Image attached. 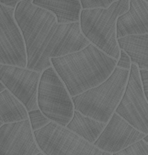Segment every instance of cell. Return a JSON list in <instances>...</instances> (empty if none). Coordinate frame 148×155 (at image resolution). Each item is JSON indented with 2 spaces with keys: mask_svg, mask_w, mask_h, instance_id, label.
Instances as JSON below:
<instances>
[{
  "mask_svg": "<svg viewBox=\"0 0 148 155\" xmlns=\"http://www.w3.org/2000/svg\"><path fill=\"white\" fill-rule=\"evenodd\" d=\"M32 1L17 4L14 17L25 42L26 68L42 73L51 67V58L80 50L90 42L81 33L79 22L58 23L54 15Z\"/></svg>",
  "mask_w": 148,
  "mask_h": 155,
  "instance_id": "obj_1",
  "label": "cell"
},
{
  "mask_svg": "<svg viewBox=\"0 0 148 155\" xmlns=\"http://www.w3.org/2000/svg\"><path fill=\"white\" fill-rule=\"evenodd\" d=\"M50 61L71 97L103 83L117 63V60L90 43L80 50Z\"/></svg>",
  "mask_w": 148,
  "mask_h": 155,
  "instance_id": "obj_2",
  "label": "cell"
},
{
  "mask_svg": "<svg viewBox=\"0 0 148 155\" xmlns=\"http://www.w3.org/2000/svg\"><path fill=\"white\" fill-rule=\"evenodd\" d=\"M129 4V0H118L107 8L82 9L79 15V28L85 38L116 60L120 54L116 38V20L128 10Z\"/></svg>",
  "mask_w": 148,
  "mask_h": 155,
  "instance_id": "obj_3",
  "label": "cell"
},
{
  "mask_svg": "<svg viewBox=\"0 0 148 155\" xmlns=\"http://www.w3.org/2000/svg\"><path fill=\"white\" fill-rule=\"evenodd\" d=\"M129 71L116 67L98 86L72 97L74 110L96 120L107 123L121 100Z\"/></svg>",
  "mask_w": 148,
  "mask_h": 155,
  "instance_id": "obj_4",
  "label": "cell"
},
{
  "mask_svg": "<svg viewBox=\"0 0 148 155\" xmlns=\"http://www.w3.org/2000/svg\"><path fill=\"white\" fill-rule=\"evenodd\" d=\"M37 104L50 121L59 125L66 127L72 117L75 110L72 97L52 66L40 75Z\"/></svg>",
  "mask_w": 148,
  "mask_h": 155,
  "instance_id": "obj_5",
  "label": "cell"
},
{
  "mask_svg": "<svg viewBox=\"0 0 148 155\" xmlns=\"http://www.w3.org/2000/svg\"><path fill=\"white\" fill-rule=\"evenodd\" d=\"M33 133L38 148L45 155H111L51 121Z\"/></svg>",
  "mask_w": 148,
  "mask_h": 155,
  "instance_id": "obj_6",
  "label": "cell"
},
{
  "mask_svg": "<svg viewBox=\"0 0 148 155\" xmlns=\"http://www.w3.org/2000/svg\"><path fill=\"white\" fill-rule=\"evenodd\" d=\"M114 112L139 131L148 135L147 99L136 64H131L124 92Z\"/></svg>",
  "mask_w": 148,
  "mask_h": 155,
  "instance_id": "obj_7",
  "label": "cell"
},
{
  "mask_svg": "<svg viewBox=\"0 0 148 155\" xmlns=\"http://www.w3.org/2000/svg\"><path fill=\"white\" fill-rule=\"evenodd\" d=\"M14 12L13 7L0 3V64L26 68L25 42Z\"/></svg>",
  "mask_w": 148,
  "mask_h": 155,
  "instance_id": "obj_8",
  "label": "cell"
},
{
  "mask_svg": "<svg viewBox=\"0 0 148 155\" xmlns=\"http://www.w3.org/2000/svg\"><path fill=\"white\" fill-rule=\"evenodd\" d=\"M41 73L14 65L0 64V81L23 103L27 111L38 109L37 92Z\"/></svg>",
  "mask_w": 148,
  "mask_h": 155,
  "instance_id": "obj_9",
  "label": "cell"
},
{
  "mask_svg": "<svg viewBox=\"0 0 148 155\" xmlns=\"http://www.w3.org/2000/svg\"><path fill=\"white\" fill-rule=\"evenodd\" d=\"M145 136L114 112L93 144L112 154L141 141Z\"/></svg>",
  "mask_w": 148,
  "mask_h": 155,
  "instance_id": "obj_10",
  "label": "cell"
},
{
  "mask_svg": "<svg viewBox=\"0 0 148 155\" xmlns=\"http://www.w3.org/2000/svg\"><path fill=\"white\" fill-rule=\"evenodd\" d=\"M39 152L29 120L0 127V155H36Z\"/></svg>",
  "mask_w": 148,
  "mask_h": 155,
  "instance_id": "obj_11",
  "label": "cell"
},
{
  "mask_svg": "<svg viewBox=\"0 0 148 155\" xmlns=\"http://www.w3.org/2000/svg\"><path fill=\"white\" fill-rule=\"evenodd\" d=\"M116 38L148 34V2L129 0V9L117 18Z\"/></svg>",
  "mask_w": 148,
  "mask_h": 155,
  "instance_id": "obj_12",
  "label": "cell"
},
{
  "mask_svg": "<svg viewBox=\"0 0 148 155\" xmlns=\"http://www.w3.org/2000/svg\"><path fill=\"white\" fill-rule=\"evenodd\" d=\"M32 3L54 15L58 23L79 21L82 10L79 0H33Z\"/></svg>",
  "mask_w": 148,
  "mask_h": 155,
  "instance_id": "obj_13",
  "label": "cell"
},
{
  "mask_svg": "<svg viewBox=\"0 0 148 155\" xmlns=\"http://www.w3.org/2000/svg\"><path fill=\"white\" fill-rule=\"evenodd\" d=\"M147 43L148 34L117 38L120 50L124 51L130 58L132 63L136 64L139 69H148Z\"/></svg>",
  "mask_w": 148,
  "mask_h": 155,
  "instance_id": "obj_14",
  "label": "cell"
},
{
  "mask_svg": "<svg viewBox=\"0 0 148 155\" xmlns=\"http://www.w3.org/2000/svg\"><path fill=\"white\" fill-rule=\"evenodd\" d=\"M106 124L107 123L96 120L75 110L72 117L66 125V128L93 144Z\"/></svg>",
  "mask_w": 148,
  "mask_h": 155,
  "instance_id": "obj_15",
  "label": "cell"
},
{
  "mask_svg": "<svg viewBox=\"0 0 148 155\" xmlns=\"http://www.w3.org/2000/svg\"><path fill=\"white\" fill-rule=\"evenodd\" d=\"M28 120L27 111L23 103L7 89L0 93V122L5 123Z\"/></svg>",
  "mask_w": 148,
  "mask_h": 155,
  "instance_id": "obj_16",
  "label": "cell"
},
{
  "mask_svg": "<svg viewBox=\"0 0 148 155\" xmlns=\"http://www.w3.org/2000/svg\"><path fill=\"white\" fill-rule=\"evenodd\" d=\"M27 115H28V120L33 132L41 129L51 122L49 119H48L42 113L39 109L27 112Z\"/></svg>",
  "mask_w": 148,
  "mask_h": 155,
  "instance_id": "obj_17",
  "label": "cell"
},
{
  "mask_svg": "<svg viewBox=\"0 0 148 155\" xmlns=\"http://www.w3.org/2000/svg\"><path fill=\"white\" fill-rule=\"evenodd\" d=\"M111 155H148V143L141 140L130 147Z\"/></svg>",
  "mask_w": 148,
  "mask_h": 155,
  "instance_id": "obj_18",
  "label": "cell"
},
{
  "mask_svg": "<svg viewBox=\"0 0 148 155\" xmlns=\"http://www.w3.org/2000/svg\"><path fill=\"white\" fill-rule=\"evenodd\" d=\"M82 9H92L97 7L107 8L118 0H79ZM148 2V0H145Z\"/></svg>",
  "mask_w": 148,
  "mask_h": 155,
  "instance_id": "obj_19",
  "label": "cell"
},
{
  "mask_svg": "<svg viewBox=\"0 0 148 155\" xmlns=\"http://www.w3.org/2000/svg\"><path fill=\"white\" fill-rule=\"evenodd\" d=\"M131 64H132V62H131L130 58L126 54L124 51L120 50L119 58L117 60L116 67L129 71L131 68Z\"/></svg>",
  "mask_w": 148,
  "mask_h": 155,
  "instance_id": "obj_20",
  "label": "cell"
},
{
  "mask_svg": "<svg viewBox=\"0 0 148 155\" xmlns=\"http://www.w3.org/2000/svg\"><path fill=\"white\" fill-rule=\"evenodd\" d=\"M139 75H140V81L143 88L144 94L146 99L148 98V70L139 69Z\"/></svg>",
  "mask_w": 148,
  "mask_h": 155,
  "instance_id": "obj_21",
  "label": "cell"
},
{
  "mask_svg": "<svg viewBox=\"0 0 148 155\" xmlns=\"http://www.w3.org/2000/svg\"><path fill=\"white\" fill-rule=\"evenodd\" d=\"M20 1H23V0H0V3L3 4L7 7L15 8L17 4L20 2Z\"/></svg>",
  "mask_w": 148,
  "mask_h": 155,
  "instance_id": "obj_22",
  "label": "cell"
},
{
  "mask_svg": "<svg viewBox=\"0 0 148 155\" xmlns=\"http://www.w3.org/2000/svg\"><path fill=\"white\" fill-rule=\"evenodd\" d=\"M5 89H6V88L5 87V86H4V85L2 84L1 81H0V93H1L2 91H3Z\"/></svg>",
  "mask_w": 148,
  "mask_h": 155,
  "instance_id": "obj_23",
  "label": "cell"
},
{
  "mask_svg": "<svg viewBox=\"0 0 148 155\" xmlns=\"http://www.w3.org/2000/svg\"><path fill=\"white\" fill-rule=\"evenodd\" d=\"M36 155H45V154H44L43 153H42L41 152H40L38 153V154H36Z\"/></svg>",
  "mask_w": 148,
  "mask_h": 155,
  "instance_id": "obj_24",
  "label": "cell"
},
{
  "mask_svg": "<svg viewBox=\"0 0 148 155\" xmlns=\"http://www.w3.org/2000/svg\"><path fill=\"white\" fill-rule=\"evenodd\" d=\"M2 125H3V123H2V122H0V127H1Z\"/></svg>",
  "mask_w": 148,
  "mask_h": 155,
  "instance_id": "obj_25",
  "label": "cell"
}]
</instances>
